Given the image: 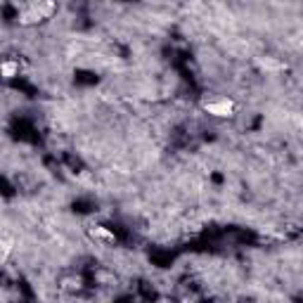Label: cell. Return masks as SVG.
<instances>
[{"instance_id": "1", "label": "cell", "mask_w": 303, "mask_h": 303, "mask_svg": "<svg viewBox=\"0 0 303 303\" xmlns=\"http://www.w3.org/2000/svg\"><path fill=\"white\" fill-rule=\"evenodd\" d=\"M204 109L215 118H227L232 116L235 111V102L230 98H218V100H206L204 102Z\"/></svg>"}, {"instance_id": "2", "label": "cell", "mask_w": 303, "mask_h": 303, "mask_svg": "<svg viewBox=\"0 0 303 303\" xmlns=\"http://www.w3.org/2000/svg\"><path fill=\"white\" fill-rule=\"evenodd\" d=\"M17 71H19V64H17V62H12V59H5V62H2V76H5V79H12Z\"/></svg>"}, {"instance_id": "3", "label": "cell", "mask_w": 303, "mask_h": 303, "mask_svg": "<svg viewBox=\"0 0 303 303\" xmlns=\"http://www.w3.org/2000/svg\"><path fill=\"white\" fill-rule=\"evenodd\" d=\"M258 64H261V69H268V71H280V69H282L280 62H275V59H270V57L258 59Z\"/></svg>"}, {"instance_id": "4", "label": "cell", "mask_w": 303, "mask_h": 303, "mask_svg": "<svg viewBox=\"0 0 303 303\" xmlns=\"http://www.w3.org/2000/svg\"><path fill=\"white\" fill-rule=\"evenodd\" d=\"M93 237H102V239H109V242L116 239L114 232H109V230H104V227H93Z\"/></svg>"}]
</instances>
